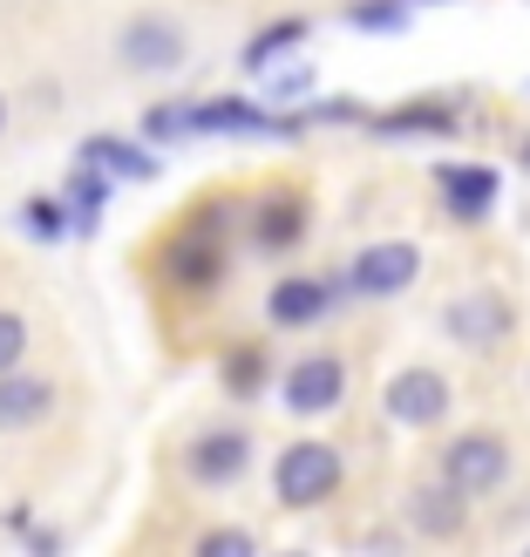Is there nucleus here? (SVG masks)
Here are the masks:
<instances>
[{"instance_id": "f257e3e1", "label": "nucleus", "mask_w": 530, "mask_h": 557, "mask_svg": "<svg viewBox=\"0 0 530 557\" xmlns=\"http://www.w3.org/2000/svg\"><path fill=\"white\" fill-rule=\"evenodd\" d=\"M272 490H279V504H320V496L341 490V456L326 449V442H293L286 456H279L272 469Z\"/></svg>"}, {"instance_id": "f03ea898", "label": "nucleus", "mask_w": 530, "mask_h": 557, "mask_svg": "<svg viewBox=\"0 0 530 557\" xmlns=\"http://www.w3.org/2000/svg\"><path fill=\"white\" fill-rule=\"evenodd\" d=\"M504 469H510V449L496 435H463V442H449V456H442V476H449V490H463V496L496 490Z\"/></svg>"}, {"instance_id": "7ed1b4c3", "label": "nucleus", "mask_w": 530, "mask_h": 557, "mask_svg": "<svg viewBox=\"0 0 530 557\" xmlns=\"http://www.w3.org/2000/svg\"><path fill=\"white\" fill-rule=\"evenodd\" d=\"M123 62L136 69V75H171V69H184V27H171V21H130L123 27Z\"/></svg>"}, {"instance_id": "20e7f679", "label": "nucleus", "mask_w": 530, "mask_h": 557, "mask_svg": "<svg viewBox=\"0 0 530 557\" xmlns=\"http://www.w3.org/2000/svg\"><path fill=\"white\" fill-rule=\"evenodd\" d=\"M387 414H395V422H408V429L442 422V414H449V381L429 374V368L395 374V387H387Z\"/></svg>"}, {"instance_id": "39448f33", "label": "nucleus", "mask_w": 530, "mask_h": 557, "mask_svg": "<svg viewBox=\"0 0 530 557\" xmlns=\"http://www.w3.org/2000/svg\"><path fill=\"white\" fill-rule=\"evenodd\" d=\"M415 272H422L415 245H368V252L354 259V286L368 293V299H387V293H402Z\"/></svg>"}, {"instance_id": "423d86ee", "label": "nucleus", "mask_w": 530, "mask_h": 557, "mask_svg": "<svg viewBox=\"0 0 530 557\" xmlns=\"http://www.w3.org/2000/svg\"><path fill=\"white\" fill-rule=\"evenodd\" d=\"M442 320H449L456 341H469V347H496V341L510 333V306L496 299V293H469V299H456Z\"/></svg>"}, {"instance_id": "0eeeda50", "label": "nucleus", "mask_w": 530, "mask_h": 557, "mask_svg": "<svg viewBox=\"0 0 530 557\" xmlns=\"http://www.w3.org/2000/svg\"><path fill=\"white\" fill-rule=\"evenodd\" d=\"M341 387H347V374H341V360H299V368L286 374V408H299V414H326L333 401H341Z\"/></svg>"}, {"instance_id": "6e6552de", "label": "nucleus", "mask_w": 530, "mask_h": 557, "mask_svg": "<svg viewBox=\"0 0 530 557\" xmlns=\"http://www.w3.org/2000/svg\"><path fill=\"white\" fill-rule=\"evenodd\" d=\"M245 462H252V442L238 429H218V435L190 442V476L198 483H232V476H245Z\"/></svg>"}, {"instance_id": "1a4fd4ad", "label": "nucleus", "mask_w": 530, "mask_h": 557, "mask_svg": "<svg viewBox=\"0 0 530 557\" xmlns=\"http://www.w3.org/2000/svg\"><path fill=\"white\" fill-rule=\"evenodd\" d=\"M48 408H54V387L35 381V374H0V429H35L48 422Z\"/></svg>"}, {"instance_id": "9d476101", "label": "nucleus", "mask_w": 530, "mask_h": 557, "mask_svg": "<svg viewBox=\"0 0 530 557\" xmlns=\"http://www.w3.org/2000/svg\"><path fill=\"white\" fill-rule=\"evenodd\" d=\"M442 177V205H449L456 218H483L496 205V171H483V163H449Z\"/></svg>"}, {"instance_id": "9b49d317", "label": "nucleus", "mask_w": 530, "mask_h": 557, "mask_svg": "<svg viewBox=\"0 0 530 557\" xmlns=\"http://www.w3.org/2000/svg\"><path fill=\"white\" fill-rule=\"evenodd\" d=\"M75 163H89V171H109V177H136V184L157 177V157H150V150H136V144H123V136H89Z\"/></svg>"}, {"instance_id": "f8f14e48", "label": "nucleus", "mask_w": 530, "mask_h": 557, "mask_svg": "<svg viewBox=\"0 0 530 557\" xmlns=\"http://www.w3.org/2000/svg\"><path fill=\"white\" fill-rule=\"evenodd\" d=\"M163 265H171V278H177V286L205 293L211 278H218V232H190V238H177Z\"/></svg>"}, {"instance_id": "ddd939ff", "label": "nucleus", "mask_w": 530, "mask_h": 557, "mask_svg": "<svg viewBox=\"0 0 530 557\" xmlns=\"http://www.w3.org/2000/svg\"><path fill=\"white\" fill-rule=\"evenodd\" d=\"M190 129H211V136H232V129H293V123H272L266 109H252V102H198L190 109Z\"/></svg>"}, {"instance_id": "4468645a", "label": "nucleus", "mask_w": 530, "mask_h": 557, "mask_svg": "<svg viewBox=\"0 0 530 557\" xmlns=\"http://www.w3.org/2000/svg\"><path fill=\"white\" fill-rule=\"evenodd\" d=\"M320 306H326V286H320V278H279V286H272V320H279V326L320 320Z\"/></svg>"}, {"instance_id": "2eb2a0df", "label": "nucleus", "mask_w": 530, "mask_h": 557, "mask_svg": "<svg viewBox=\"0 0 530 557\" xmlns=\"http://www.w3.org/2000/svg\"><path fill=\"white\" fill-rule=\"evenodd\" d=\"M102 198H109V177L89 171V163H75V177H69V232H96Z\"/></svg>"}, {"instance_id": "dca6fc26", "label": "nucleus", "mask_w": 530, "mask_h": 557, "mask_svg": "<svg viewBox=\"0 0 530 557\" xmlns=\"http://www.w3.org/2000/svg\"><path fill=\"white\" fill-rule=\"evenodd\" d=\"M299 232H306V205L299 198H272L259 211V245H266V252H286Z\"/></svg>"}, {"instance_id": "f3484780", "label": "nucleus", "mask_w": 530, "mask_h": 557, "mask_svg": "<svg viewBox=\"0 0 530 557\" xmlns=\"http://www.w3.org/2000/svg\"><path fill=\"white\" fill-rule=\"evenodd\" d=\"M415 523L435 537H449L463 531V490H429V496H415Z\"/></svg>"}, {"instance_id": "a211bd4d", "label": "nucleus", "mask_w": 530, "mask_h": 557, "mask_svg": "<svg viewBox=\"0 0 530 557\" xmlns=\"http://www.w3.org/2000/svg\"><path fill=\"white\" fill-rule=\"evenodd\" d=\"M381 129H456V109H442V102H415V109H395V116H381Z\"/></svg>"}, {"instance_id": "6ab92c4d", "label": "nucleus", "mask_w": 530, "mask_h": 557, "mask_svg": "<svg viewBox=\"0 0 530 557\" xmlns=\"http://www.w3.org/2000/svg\"><path fill=\"white\" fill-rule=\"evenodd\" d=\"M299 35H306V21H279V27H266V35H259L252 48H245V69H266L272 54H279V48H293Z\"/></svg>"}, {"instance_id": "aec40b11", "label": "nucleus", "mask_w": 530, "mask_h": 557, "mask_svg": "<svg viewBox=\"0 0 530 557\" xmlns=\"http://www.w3.org/2000/svg\"><path fill=\"white\" fill-rule=\"evenodd\" d=\"M21 218H27V232H35V238H62L69 232V205L62 198H35Z\"/></svg>"}, {"instance_id": "412c9836", "label": "nucleus", "mask_w": 530, "mask_h": 557, "mask_svg": "<svg viewBox=\"0 0 530 557\" xmlns=\"http://www.w3.org/2000/svg\"><path fill=\"white\" fill-rule=\"evenodd\" d=\"M21 354H27V320L21 313H0V374L21 368Z\"/></svg>"}, {"instance_id": "4be33fe9", "label": "nucleus", "mask_w": 530, "mask_h": 557, "mask_svg": "<svg viewBox=\"0 0 530 557\" xmlns=\"http://www.w3.org/2000/svg\"><path fill=\"white\" fill-rule=\"evenodd\" d=\"M144 129L157 136V144H171V136L190 129V109H184V102H163V109H150V116H144Z\"/></svg>"}, {"instance_id": "5701e85b", "label": "nucleus", "mask_w": 530, "mask_h": 557, "mask_svg": "<svg viewBox=\"0 0 530 557\" xmlns=\"http://www.w3.org/2000/svg\"><path fill=\"white\" fill-rule=\"evenodd\" d=\"M259 374H266V360H259V347H252V354H232V360H225V381L238 387V395H252V387H259Z\"/></svg>"}, {"instance_id": "b1692460", "label": "nucleus", "mask_w": 530, "mask_h": 557, "mask_svg": "<svg viewBox=\"0 0 530 557\" xmlns=\"http://www.w3.org/2000/svg\"><path fill=\"white\" fill-rule=\"evenodd\" d=\"M198 550L205 557H252V537H245V531H211Z\"/></svg>"}, {"instance_id": "393cba45", "label": "nucleus", "mask_w": 530, "mask_h": 557, "mask_svg": "<svg viewBox=\"0 0 530 557\" xmlns=\"http://www.w3.org/2000/svg\"><path fill=\"white\" fill-rule=\"evenodd\" d=\"M354 21L360 27H402V8L395 0H368V8H354Z\"/></svg>"}, {"instance_id": "a878e982", "label": "nucleus", "mask_w": 530, "mask_h": 557, "mask_svg": "<svg viewBox=\"0 0 530 557\" xmlns=\"http://www.w3.org/2000/svg\"><path fill=\"white\" fill-rule=\"evenodd\" d=\"M0 129H8V102H0Z\"/></svg>"}, {"instance_id": "bb28decb", "label": "nucleus", "mask_w": 530, "mask_h": 557, "mask_svg": "<svg viewBox=\"0 0 530 557\" xmlns=\"http://www.w3.org/2000/svg\"><path fill=\"white\" fill-rule=\"evenodd\" d=\"M523 163H530V144H523Z\"/></svg>"}]
</instances>
